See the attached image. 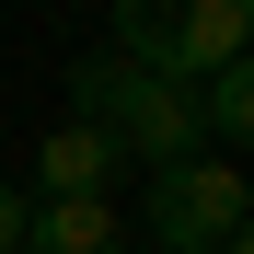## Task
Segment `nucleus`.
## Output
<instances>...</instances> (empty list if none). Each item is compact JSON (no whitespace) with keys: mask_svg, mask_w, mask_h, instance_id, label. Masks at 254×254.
<instances>
[{"mask_svg":"<svg viewBox=\"0 0 254 254\" xmlns=\"http://www.w3.org/2000/svg\"><path fill=\"white\" fill-rule=\"evenodd\" d=\"M196 127H208V139H231V150H254V47H243L220 81H196Z\"/></svg>","mask_w":254,"mask_h":254,"instance_id":"6","label":"nucleus"},{"mask_svg":"<svg viewBox=\"0 0 254 254\" xmlns=\"http://www.w3.org/2000/svg\"><path fill=\"white\" fill-rule=\"evenodd\" d=\"M23 254H127V208L116 196H93V208H47V196H35Z\"/></svg>","mask_w":254,"mask_h":254,"instance_id":"5","label":"nucleus"},{"mask_svg":"<svg viewBox=\"0 0 254 254\" xmlns=\"http://www.w3.org/2000/svg\"><path fill=\"white\" fill-rule=\"evenodd\" d=\"M243 47H254L243 0H196V12H174V81H185V93H196V81H220Z\"/></svg>","mask_w":254,"mask_h":254,"instance_id":"4","label":"nucleus"},{"mask_svg":"<svg viewBox=\"0 0 254 254\" xmlns=\"http://www.w3.org/2000/svg\"><path fill=\"white\" fill-rule=\"evenodd\" d=\"M243 220H254V208H243V174H231V162H162V174H150V254H220Z\"/></svg>","mask_w":254,"mask_h":254,"instance_id":"2","label":"nucleus"},{"mask_svg":"<svg viewBox=\"0 0 254 254\" xmlns=\"http://www.w3.org/2000/svg\"><path fill=\"white\" fill-rule=\"evenodd\" d=\"M35 185H47V208H93V196H116V185H127V162H116L104 127L58 116V127H47V150H35Z\"/></svg>","mask_w":254,"mask_h":254,"instance_id":"3","label":"nucleus"},{"mask_svg":"<svg viewBox=\"0 0 254 254\" xmlns=\"http://www.w3.org/2000/svg\"><path fill=\"white\" fill-rule=\"evenodd\" d=\"M69 116L104 127L127 174H139V162H150V174H162V162H196V139H208L185 81H150V69H127V58H104V47L69 58Z\"/></svg>","mask_w":254,"mask_h":254,"instance_id":"1","label":"nucleus"},{"mask_svg":"<svg viewBox=\"0 0 254 254\" xmlns=\"http://www.w3.org/2000/svg\"><path fill=\"white\" fill-rule=\"evenodd\" d=\"M23 220H35V196H23V185H0V254H23Z\"/></svg>","mask_w":254,"mask_h":254,"instance_id":"7","label":"nucleus"},{"mask_svg":"<svg viewBox=\"0 0 254 254\" xmlns=\"http://www.w3.org/2000/svg\"><path fill=\"white\" fill-rule=\"evenodd\" d=\"M220 254H254V220H243V231H231V243H220Z\"/></svg>","mask_w":254,"mask_h":254,"instance_id":"8","label":"nucleus"}]
</instances>
